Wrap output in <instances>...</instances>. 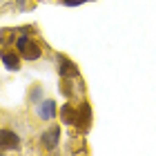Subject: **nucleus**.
<instances>
[{
  "label": "nucleus",
  "mask_w": 156,
  "mask_h": 156,
  "mask_svg": "<svg viewBox=\"0 0 156 156\" xmlns=\"http://www.w3.org/2000/svg\"><path fill=\"white\" fill-rule=\"evenodd\" d=\"M20 136L11 129H0V150H18Z\"/></svg>",
  "instance_id": "1"
},
{
  "label": "nucleus",
  "mask_w": 156,
  "mask_h": 156,
  "mask_svg": "<svg viewBox=\"0 0 156 156\" xmlns=\"http://www.w3.org/2000/svg\"><path fill=\"white\" fill-rule=\"evenodd\" d=\"M58 74H60L62 78H78V67H76L69 58L60 56V58H58Z\"/></svg>",
  "instance_id": "2"
},
{
  "label": "nucleus",
  "mask_w": 156,
  "mask_h": 156,
  "mask_svg": "<svg viewBox=\"0 0 156 156\" xmlns=\"http://www.w3.org/2000/svg\"><path fill=\"white\" fill-rule=\"evenodd\" d=\"M40 140H42V145H45L47 150H54V147L58 145V140H60V127H58V125H54L51 129L42 132Z\"/></svg>",
  "instance_id": "3"
},
{
  "label": "nucleus",
  "mask_w": 156,
  "mask_h": 156,
  "mask_svg": "<svg viewBox=\"0 0 156 156\" xmlns=\"http://www.w3.org/2000/svg\"><path fill=\"white\" fill-rule=\"evenodd\" d=\"M0 60L2 65L9 69V72H18L20 69V58L16 51H7V49H0Z\"/></svg>",
  "instance_id": "4"
},
{
  "label": "nucleus",
  "mask_w": 156,
  "mask_h": 156,
  "mask_svg": "<svg viewBox=\"0 0 156 156\" xmlns=\"http://www.w3.org/2000/svg\"><path fill=\"white\" fill-rule=\"evenodd\" d=\"M36 114H38L42 120H51V118L56 116V103H54V101H42V103H38Z\"/></svg>",
  "instance_id": "5"
},
{
  "label": "nucleus",
  "mask_w": 156,
  "mask_h": 156,
  "mask_svg": "<svg viewBox=\"0 0 156 156\" xmlns=\"http://www.w3.org/2000/svg\"><path fill=\"white\" fill-rule=\"evenodd\" d=\"M78 123H80V127H87L91 123V109H89L87 103H80L76 109V123L74 125H78Z\"/></svg>",
  "instance_id": "6"
},
{
  "label": "nucleus",
  "mask_w": 156,
  "mask_h": 156,
  "mask_svg": "<svg viewBox=\"0 0 156 156\" xmlns=\"http://www.w3.org/2000/svg\"><path fill=\"white\" fill-rule=\"evenodd\" d=\"M60 118H62V123L74 125L76 123V109L72 105H60Z\"/></svg>",
  "instance_id": "7"
},
{
  "label": "nucleus",
  "mask_w": 156,
  "mask_h": 156,
  "mask_svg": "<svg viewBox=\"0 0 156 156\" xmlns=\"http://www.w3.org/2000/svg\"><path fill=\"white\" fill-rule=\"evenodd\" d=\"M20 54L25 56V60H38V58H40V47H38V45H34V42L29 40V45H27Z\"/></svg>",
  "instance_id": "8"
},
{
  "label": "nucleus",
  "mask_w": 156,
  "mask_h": 156,
  "mask_svg": "<svg viewBox=\"0 0 156 156\" xmlns=\"http://www.w3.org/2000/svg\"><path fill=\"white\" fill-rule=\"evenodd\" d=\"M27 45H29V36H27V34H23V36L16 40V49H18V51H23Z\"/></svg>",
  "instance_id": "9"
},
{
  "label": "nucleus",
  "mask_w": 156,
  "mask_h": 156,
  "mask_svg": "<svg viewBox=\"0 0 156 156\" xmlns=\"http://www.w3.org/2000/svg\"><path fill=\"white\" fill-rule=\"evenodd\" d=\"M83 2H87V0H62V5H67V7H76V5H83Z\"/></svg>",
  "instance_id": "10"
},
{
  "label": "nucleus",
  "mask_w": 156,
  "mask_h": 156,
  "mask_svg": "<svg viewBox=\"0 0 156 156\" xmlns=\"http://www.w3.org/2000/svg\"><path fill=\"white\" fill-rule=\"evenodd\" d=\"M38 98H40V87H36L31 91V101H38Z\"/></svg>",
  "instance_id": "11"
}]
</instances>
